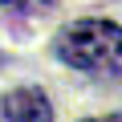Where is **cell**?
Wrapping results in <instances>:
<instances>
[{
    "mask_svg": "<svg viewBox=\"0 0 122 122\" xmlns=\"http://www.w3.org/2000/svg\"><path fill=\"white\" fill-rule=\"evenodd\" d=\"M57 57L94 77H122V29L114 20H73L57 33Z\"/></svg>",
    "mask_w": 122,
    "mask_h": 122,
    "instance_id": "cell-1",
    "label": "cell"
},
{
    "mask_svg": "<svg viewBox=\"0 0 122 122\" xmlns=\"http://www.w3.org/2000/svg\"><path fill=\"white\" fill-rule=\"evenodd\" d=\"M0 118H8V122H49V118H53V106H49V98H45L41 90L20 86V90L4 94Z\"/></svg>",
    "mask_w": 122,
    "mask_h": 122,
    "instance_id": "cell-2",
    "label": "cell"
},
{
    "mask_svg": "<svg viewBox=\"0 0 122 122\" xmlns=\"http://www.w3.org/2000/svg\"><path fill=\"white\" fill-rule=\"evenodd\" d=\"M4 8H12V12H25V16H45V12H53V0H0Z\"/></svg>",
    "mask_w": 122,
    "mask_h": 122,
    "instance_id": "cell-3",
    "label": "cell"
}]
</instances>
